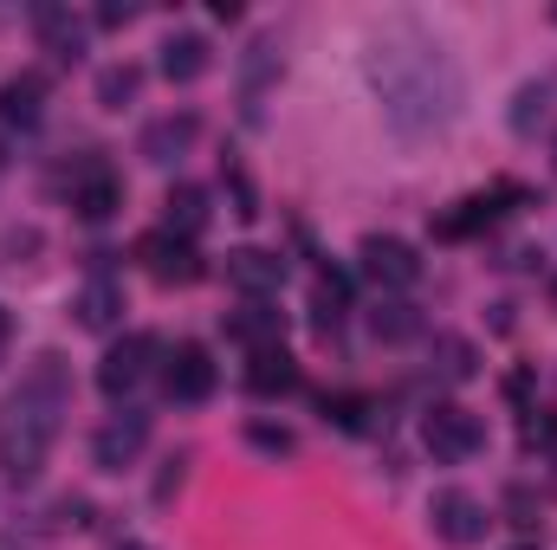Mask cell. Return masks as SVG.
I'll return each mask as SVG.
<instances>
[{
  "instance_id": "1",
  "label": "cell",
  "mask_w": 557,
  "mask_h": 550,
  "mask_svg": "<svg viewBox=\"0 0 557 550\" xmlns=\"http://www.w3.org/2000/svg\"><path fill=\"white\" fill-rule=\"evenodd\" d=\"M363 72H370V85H376L383 117H389L396 137H409V142L441 137V130L460 117V98H467L460 65H454L447 46L428 39L421 26H383V33L370 39Z\"/></svg>"
},
{
  "instance_id": "2",
  "label": "cell",
  "mask_w": 557,
  "mask_h": 550,
  "mask_svg": "<svg viewBox=\"0 0 557 550\" xmlns=\"http://www.w3.org/2000/svg\"><path fill=\"white\" fill-rule=\"evenodd\" d=\"M72 409V383H65V363L59 357H39L26 370V383L0 402V466L13 486H33L46 453H52V434H59V414Z\"/></svg>"
},
{
  "instance_id": "3",
  "label": "cell",
  "mask_w": 557,
  "mask_h": 550,
  "mask_svg": "<svg viewBox=\"0 0 557 550\" xmlns=\"http://www.w3.org/2000/svg\"><path fill=\"white\" fill-rule=\"evenodd\" d=\"M421 440H428V453L434 460H473L480 447H486V427H480V414L460 409V402H434L428 421H421Z\"/></svg>"
},
{
  "instance_id": "4",
  "label": "cell",
  "mask_w": 557,
  "mask_h": 550,
  "mask_svg": "<svg viewBox=\"0 0 557 550\" xmlns=\"http://www.w3.org/2000/svg\"><path fill=\"white\" fill-rule=\"evenodd\" d=\"M428 525H434V538L441 545H454V550H467V545H480L486 538V505L473 499V492H460V486H447V492H434L428 499Z\"/></svg>"
},
{
  "instance_id": "5",
  "label": "cell",
  "mask_w": 557,
  "mask_h": 550,
  "mask_svg": "<svg viewBox=\"0 0 557 550\" xmlns=\"http://www.w3.org/2000/svg\"><path fill=\"white\" fill-rule=\"evenodd\" d=\"M156 357H162V343H156L149 330H131L124 343H111V350H104V363H98V389H104L111 402H124L143 376H149V363H156Z\"/></svg>"
},
{
  "instance_id": "6",
  "label": "cell",
  "mask_w": 557,
  "mask_h": 550,
  "mask_svg": "<svg viewBox=\"0 0 557 550\" xmlns=\"http://www.w3.org/2000/svg\"><path fill=\"white\" fill-rule=\"evenodd\" d=\"M137 260H143V273L156 278V285H195V278L208 273V266H201V253H195V240H175L169 227L143 234Z\"/></svg>"
},
{
  "instance_id": "7",
  "label": "cell",
  "mask_w": 557,
  "mask_h": 550,
  "mask_svg": "<svg viewBox=\"0 0 557 550\" xmlns=\"http://www.w3.org/2000/svg\"><path fill=\"white\" fill-rule=\"evenodd\" d=\"M506 201H525V188L499 182V188H486V195H467V201H454V214H441V221H434V240H467V234L493 227V221L506 214Z\"/></svg>"
},
{
  "instance_id": "8",
  "label": "cell",
  "mask_w": 557,
  "mask_h": 550,
  "mask_svg": "<svg viewBox=\"0 0 557 550\" xmlns=\"http://www.w3.org/2000/svg\"><path fill=\"white\" fill-rule=\"evenodd\" d=\"M143 440H149V414H143V409H124V414H111V421L98 427V440H91V460H98L104 473H124V466L143 453Z\"/></svg>"
},
{
  "instance_id": "9",
  "label": "cell",
  "mask_w": 557,
  "mask_h": 550,
  "mask_svg": "<svg viewBox=\"0 0 557 550\" xmlns=\"http://www.w3.org/2000/svg\"><path fill=\"white\" fill-rule=\"evenodd\" d=\"M363 273L376 278L383 291H409V285H421V260L409 240H389V234H370L363 240Z\"/></svg>"
},
{
  "instance_id": "10",
  "label": "cell",
  "mask_w": 557,
  "mask_h": 550,
  "mask_svg": "<svg viewBox=\"0 0 557 550\" xmlns=\"http://www.w3.org/2000/svg\"><path fill=\"white\" fill-rule=\"evenodd\" d=\"M162 389H169L175 402H208V396H214V357H208L201 343H175L169 363H162Z\"/></svg>"
},
{
  "instance_id": "11",
  "label": "cell",
  "mask_w": 557,
  "mask_h": 550,
  "mask_svg": "<svg viewBox=\"0 0 557 550\" xmlns=\"http://www.w3.org/2000/svg\"><path fill=\"white\" fill-rule=\"evenodd\" d=\"M278 85V46L273 39H253L247 59H240V117L260 124L267 117V91Z\"/></svg>"
},
{
  "instance_id": "12",
  "label": "cell",
  "mask_w": 557,
  "mask_h": 550,
  "mask_svg": "<svg viewBox=\"0 0 557 550\" xmlns=\"http://www.w3.org/2000/svg\"><path fill=\"white\" fill-rule=\"evenodd\" d=\"M33 33H39V46L59 59V65H72V59H85V20L72 13V7H59V0H46V7H33Z\"/></svg>"
},
{
  "instance_id": "13",
  "label": "cell",
  "mask_w": 557,
  "mask_h": 550,
  "mask_svg": "<svg viewBox=\"0 0 557 550\" xmlns=\"http://www.w3.org/2000/svg\"><path fill=\"white\" fill-rule=\"evenodd\" d=\"M227 285L247 291V298H273L285 285V260L267 253V247H240V253H227Z\"/></svg>"
},
{
  "instance_id": "14",
  "label": "cell",
  "mask_w": 557,
  "mask_h": 550,
  "mask_svg": "<svg viewBox=\"0 0 557 550\" xmlns=\"http://www.w3.org/2000/svg\"><path fill=\"white\" fill-rule=\"evenodd\" d=\"M201 137V117L195 111H169V117H156L149 130H143V162H175V155H188V142Z\"/></svg>"
},
{
  "instance_id": "15",
  "label": "cell",
  "mask_w": 557,
  "mask_h": 550,
  "mask_svg": "<svg viewBox=\"0 0 557 550\" xmlns=\"http://www.w3.org/2000/svg\"><path fill=\"white\" fill-rule=\"evenodd\" d=\"M72 208H78L85 221H111V214L124 208V182H117L104 162H91V168L72 182Z\"/></svg>"
},
{
  "instance_id": "16",
  "label": "cell",
  "mask_w": 557,
  "mask_h": 550,
  "mask_svg": "<svg viewBox=\"0 0 557 550\" xmlns=\"http://www.w3.org/2000/svg\"><path fill=\"white\" fill-rule=\"evenodd\" d=\"M39 117H46V78H39V72L7 78V85H0V124H7V130H33Z\"/></svg>"
},
{
  "instance_id": "17",
  "label": "cell",
  "mask_w": 557,
  "mask_h": 550,
  "mask_svg": "<svg viewBox=\"0 0 557 550\" xmlns=\"http://www.w3.org/2000/svg\"><path fill=\"white\" fill-rule=\"evenodd\" d=\"M72 311H78V324H85V330H111V324H117V311H124V285L98 266V273L85 278V291H78V304H72Z\"/></svg>"
},
{
  "instance_id": "18",
  "label": "cell",
  "mask_w": 557,
  "mask_h": 550,
  "mask_svg": "<svg viewBox=\"0 0 557 550\" xmlns=\"http://www.w3.org/2000/svg\"><path fill=\"white\" fill-rule=\"evenodd\" d=\"M208 65H214V46H208L201 33H175V39H162V78H169V85H195Z\"/></svg>"
},
{
  "instance_id": "19",
  "label": "cell",
  "mask_w": 557,
  "mask_h": 550,
  "mask_svg": "<svg viewBox=\"0 0 557 550\" xmlns=\"http://www.w3.org/2000/svg\"><path fill=\"white\" fill-rule=\"evenodd\" d=\"M162 227H169L175 240H195V234L208 227V195H201L195 182H175L169 201H162Z\"/></svg>"
},
{
  "instance_id": "20",
  "label": "cell",
  "mask_w": 557,
  "mask_h": 550,
  "mask_svg": "<svg viewBox=\"0 0 557 550\" xmlns=\"http://www.w3.org/2000/svg\"><path fill=\"white\" fill-rule=\"evenodd\" d=\"M247 389H253V396H292V389H298V363L285 357V343H278V350H253Z\"/></svg>"
},
{
  "instance_id": "21",
  "label": "cell",
  "mask_w": 557,
  "mask_h": 550,
  "mask_svg": "<svg viewBox=\"0 0 557 550\" xmlns=\"http://www.w3.org/2000/svg\"><path fill=\"white\" fill-rule=\"evenodd\" d=\"M240 343H253V350H278V337H285V317H278L267 298H253L247 311H234V324H227Z\"/></svg>"
},
{
  "instance_id": "22",
  "label": "cell",
  "mask_w": 557,
  "mask_h": 550,
  "mask_svg": "<svg viewBox=\"0 0 557 550\" xmlns=\"http://www.w3.org/2000/svg\"><path fill=\"white\" fill-rule=\"evenodd\" d=\"M344 304H350V278L324 266V273H318V291H311V317H318V330H324V337L344 324Z\"/></svg>"
},
{
  "instance_id": "23",
  "label": "cell",
  "mask_w": 557,
  "mask_h": 550,
  "mask_svg": "<svg viewBox=\"0 0 557 550\" xmlns=\"http://www.w3.org/2000/svg\"><path fill=\"white\" fill-rule=\"evenodd\" d=\"M137 85H143L137 65H111V72H98V104H104V111H124V104L137 98Z\"/></svg>"
},
{
  "instance_id": "24",
  "label": "cell",
  "mask_w": 557,
  "mask_h": 550,
  "mask_svg": "<svg viewBox=\"0 0 557 550\" xmlns=\"http://www.w3.org/2000/svg\"><path fill=\"white\" fill-rule=\"evenodd\" d=\"M519 440H525L532 453H545V447H557V414H545V409H525V421H519Z\"/></svg>"
},
{
  "instance_id": "25",
  "label": "cell",
  "mask_w": 557,
  "mask_h": 550,
  "mask_svg": "<svg viewBox=\"0 0 557 550\" xmlns=\"http://www.w3.org/2000/svg\"><path fill=\"white\" fill-rule=\"evenodd\" d=\"M545 98H552V85H525L519 91V111H512V130H532L545 117Z\"/></svg>"
},
{
  "instance_id": "26",
  "label": "cell",
  "mask_w": 557,
  "mask_h": 550,
  "mask_svg": "<svg viewBox=\"0 0 557 550\" xmlns=\"http://www.w3.org/2000/svg\"><path fill=\"white\" fill-rule=\"evenodd\" d=\"M370 324H376V337H389V343H396V337H409V330H416V311H409V304H383Z\"/></svg>"
},
{
  "instance_id": "27",
  "label": "cell",
  "mask_w": 557,
  "mask_h": 550,
  "mask_svg": "<svg viewBox=\"0 0 557 550\" xmlns=\"http://www.w3.org/2000/svg\"><path fill=\"white\" fill-rule=\"evenodd\" d=\"M441 370H447L454 383H467V376H473V343H460V337H441Z\"/></svg>"
},
{
  "instance_id": "28",
  "label": "cell",
  "mask_w": 557,
  "mask_h": 550,
  "mask_svg": "<svg viewBox=\"0 0 557 550\" xmlns=\"http://www.w3.org/2000/svg\"><path fill=\"white\" fill-rule=\"evenodd\" d=\"M324 414H331L337 427H350V434H357V427H363V414H370V402H363V396H324Z\"/></svg>"
},
{
  "instance_id": "29",
  "label": "cell",
  "mask_w": 557,
  "mask_h": 550,
  "mask_svg": "<svg viewBox=\"0 0 557 550\" xmlns=\"http://www.w3.org/2000/svg\"><path fill=\"white\" fill-rule=\"evenodd\" d=\"M247 440H253L260 453H292V434H285V427H267V421H253V427H247Z\"/></svg>"
},
{
  "instance_id": "30",
  "label": "cell",
  "mask_w": 557,
  "mask_h": 550,
  "mask_svg": "<svg viewBox=\"0 0 557 550\" xmlns=\"http://www.w3.org/2000/svg\"><path fill=\"white\" fill-rule=\"evenodd\" d=\"M131 20H137V7H117V0L98 7V26H131Z\"/></svg>"
},
{
  "instance_id": "31",
  "label": "cell",
  "mask_w": 557,
  "mask_h": 550,
  "mask_svg": "<svg viewBox=\"0 0 557 550\" xmlns=\"http://www.w3.org/2000/svg\"><path fill=\"white\" fill-rule=\"evenodd\" d=\"M7 343H13V317L0 311V363H7Z\"/></svg>"
},
{
  "instance_id": "32",
  "label": "cell",
  "mask_w": 557,
  "mask_h": 550,
  "mask_svg": "<svg viewBox=\"0 0 557 550\" xmlns=\"http://www.w3.org/2000/svg\"><path fill=\"white\" fill-rule=\"evenodd\" d=\"M552 304H557V278H552Z\"/></svg>"
},
{
  "instance_id": "33",
  "label": "cell",
  "mask_w": 557,
  "mask_h": 550,
  "mask_svg": "<svg viewBox=\"0 0 557 550\" xmlns=\"http://www.w3.org/2000/svg\"><path fill=\"white\" fill-rule=\"evenodd\" d=\"M117 550H143V545H117Z\"/></svg>"
}]
</instances>
